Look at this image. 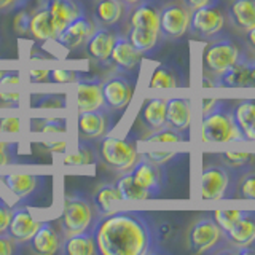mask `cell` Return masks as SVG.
Returning a JSON list of instances; mask_svg holds the SVG:
<instances>
[{"mask_svg":"<svg viewBox=\"0 0 255 255\" xmlns=\"http://www.w3.org/2000/svg\"><path fill=\"white\" fill-rule=\"evenodd\" d=\"M94 238L102 255H145L155 244V228L143 212L115 211L98 219Z\"/></svg>","mask_w":255,"mask_h":255,"instance_id":"1","label":"cell"},{"mask_svg":"<svg viewBox=\"0 0 255 255\" xmlns=\"http://www.w3.org/2000/svg\"><path fill=\"white\" fill-rule=\"evenodd\" d=\"M199 135L204 143L244 142V137L231 117V107L225 101H217L209 112L203 114Z\"/></svg>","mask_w":255,"mask_h":255,"instance_id":"2","label":"cell"},{"mask_svg":"<svg viewBox=\"0 0 255 255\" xmlns=\"http://www.w3.org/2000/svg\"><path fill=\"white\" fill-rule=\"evenodd\" d=\"M99 158L118 172L131 171L139 159L137 142L134 139V134H128L126 137L106 134L99 142Z\"/></svg>","mask_w":255,"mask_h":255,"instance_id":"3","label":"cell"},{"mask_svg":"<svg viewBox=\"0 0 255 255\" xmlns=\"http://www.w3.org/2000/svg\"><path fill=\"white\" fill-rule=\"evenodd\" d=\"M98 209L83 196H67L64 199V207L61 214V228L64 235H77L93 230L98 222Z\"/></svg>","mask_w":255,"mask_h":255,"instance_id":"4","label":"cell"},{"mask_svg":"<svg viewBox=\"0 0 255 255\" xmlns=\"http://www.w3.org/2000/svg\"><path fill=\"white\" fill-rule=\"evenodd\" d=\"M241 59V51L238 45L230 38H220L204 46L201 54V64L204 74L212 78L219 77L225 70Z\"/></svg>","mask_w":255,"mask_h":255,"instance_id":"5","label":"cell"},{"mask_svg":"<svg viewBox=\"0 0 255 255\" xmlns=\"http://www.w3.org/2000/svg\"><path fill=\"white\" fill-rule=\"evenodd\" d=\"M134 91V80H131L125 72H117V74L109 75V78L102 82V96L106 109L110 112L125 110L131 104Z\"/></svg>","mask_w":255,"mask_h":255,"instance_id":"6","label":"cell"},{"mask_svg":"<svg viewBox=\"0 0 255 255\" xmlns=\"http://www.w3.org/2000/svg\"><path fill=\"white\" fill-rule=\"evenodd\" d=\"M222 239V230L212 217H201L188 231V247L195 254L211 252Z\"/></svg>","mask_w":255,"mask_h":255,"instance_id":"7","label":"cell"},{"mask_svg":"<svg viewBox=\"0 0 255 255\" xmlns=\"http://www.w3.org/2000/svg\"><path fill=\"white\" fill-rule=\"evenodd\" d=\"M190 10L185 5L171 3L159 10V35L164 38H180L190 26Z\"/></svg>","mask_w":255,"mask_h":255,"instance_id":"8","label":"cell"},{"mask_svg":"<svg viewBox=\"0 0 255 255\" xmlns=\"http://www.w3.org/2000/svg\"><path fill=\"white\" fill-rule=\"evenodd\" d=\"M230 185V174L225 167L211 164L204 167L199 175V198L214 201L225 196Z\"/></svg>","mask_w":255,"mask_h":255,"instance_id":"9","label":"cell"},{"mask_svg":"<svg viewBox=\"0 0 255 255\" xmlns=\"http://www.w3.org/2000/svg\"><path fill=\"white\" fill-rule=\"evenodd\" d=\"M225 26V16L214 5H206L191 11L190 26L191 32L201 37H212L217 35Z\"/></svg>","mask_w":255,"mask_h":255,"instance_id":"10","label":"cell"},{"mask_svg":"<svg viewBox=\"0 0 255 255\" xmlns=\"http://www.w3.org/2000/svg\"><path fill=\"white\" fill-rule=\"evenodd\" d=\"M40 223L42 222H38L27 207L16 206L11 211V219H10V225H8L6 233L10 235L16 243L26 244L30 241L32 236L35 235Z\"/></svg>","mask_w":255,"mask_h":255,"instance_id":"11","label":"cell"},{"mask_svg":"<svg viewBox=\"0 0 255 255\" xmlns=\"http://www.w3.org/2000/svg\"><path fill=\"white\" fill-rule=\"evenodd\" d=\"M117 37H118V32H115L114 29L104 27V26L96 27L94 32L90 35V38H88V42L85 43L88 56L101 64L110 62V54H112V50H114Z\"/></svg>","mask_w":255,"mask_h":255,"instance_id":"12","label":"cell"},{"mask_svg":"<svg viewBox=\"0 0 255 255\" xmlns=\"http://www.w3.org/2000/svg\"><path fill=\"white\" fill-rule=\"evenodd\" d=\"M43 6L50 13L58 35L66 30V27L72 21H75L77 18L85 14L82 5L77 0H46Z\"/></svg>","mask_w":255,"mask_h":255,"instance_id":"13","label":"cell"},{"mask_svg":"<svg viewBox=\"0 0 255 255\" xmlns=\"http://www.w3.org/2000/svg\"><path fill=\"white\" fill-rule=\"evenodd\" d=\"M142 61V53L135 48L126 35L118 34L114 50L110 54V62L118 69V72H125V74H131L132 70L139 67Z\"/></svg>","mask_w":255,"mask_h":255,"instance_id":"14","label":"cell"},{"mask_svg":"<svg viewBox=\"0 0 255 255\" xmlns=\"http://www.w3.org/2000/svg\"><path fill=\"white\" fill-rule=\"evenodd\" d=\"M109 114L110 110L101 109V110H93V112H80L78 114V132L85 139H101L104 137L109 129Z\"/></svg>","mask_w":255,"mask_h":255,"instance_id":"15","label":"cell"},{"mask_svg":"<svg viewBox=\"0 0 255 255\" xmlns=\"http://www.w3.org/2000/svg\"><path fill=\"white\" fill-rule=\"evenodd\" d=\"M106 109L102 96L101 80H82L77 82V110L80 112H93Z\"/></svg>","mask_w":255,"mask_h":255,"instance_id":"16","label":"cell"},{"mask_svg":"<svg viewBox=\"0 0 255 255\" xmlns=\"http://www.w3.org/2000/svg\"><path fill=\"white\" fill-rule=\"evenodd\" d=\"M94 29H96L94 24L83 14L75 21H72L66 27V30L58 35L56 42L61 46L67 48V50H77V48L83 46L88 42V38L94 32Z\"/></svg>","mask_w":255,"mask_h":255,"instance_id":"17","label":"cell"},{"mask_svg":"<svg viewBox=\"0 0 255 255\" xmlns=\"http://www.w3.org/2000/svg\"><path fill=\"white\" fill-rule=\"evenodd\" d=\"M30 249L38 255H54L61 252V236L59 231L51 222H42L35 235L29 241Z\"/></svg>","mask_w":255,"mask_h":255,"instance_id":"18","label":"cell"},{"mask_svg":"<svg viewBox=\"0 0 255 255\" xmlns=\"http://www.w3.org/2000/svg\"><path fill=\"white\" fill-rule=\"evenodd\" d=\"M166 125L182 134L188 132L191 125V102L188 98H171L166 106Z\"/></svg>","mask_w":255,"mask_h":255,"instance_id":"19","label":"cell"},{"mask_svg":"<svg viewBox=\"0 0 255 255\" xmlns=\"http://www.w3.org/2000/svg\"><path fill=\"white\" fill-rule=\"evenodd\" d=\"M231 117L244 137V142H251L255 145V99L239 101L231 109Z\"/></svg>","mask_w":255,"mask_h":255,"instance_id":"20","label":"cell"},{"mask_svg":"<svg viewBox=\"0 0 255 255\" xmlns=\"http://www.w3.org/2000/svg\"><path fill=\"white\" fill-rule=\"evenodd\" d=\"M129 172L132 174L134 180L137 182L140 187L148 190L155 198L159 195V191H161V180H163L159 166L140 158L135 161V164L132 166V169Z\"/></svg>","mask_w":255,"mask_h":255,"instance_id":"21","label":"cell"},{"mask_svg":"<svg viewBox=\"0 0 255 255\" xmlns=\"http://www.w3.org/2000/svg\"><path fill=\"white\" fill-rule=\"evenodd\" d=\"M225 238L230 244L239 249L251 247L255 243V212H247L233 227L225 231Z\"/></svg>","mask_w":255,"mask_h":255,"instance_id":"22","label":"cell"},{"mask_svg":"<svg viewBox=\"0 0 255 255\" xmlns=\"http://www.w3.org/2000/svg\"><path fill=\"white\" fill-rule=\"evenodd\" d=\"M40 182H42V177L24 172H11L5 174L2 177V183L5 185V188L18 199L29 198L38 188Z\"/></svg>","mask_w":255,"mask_h":255,"instance_id":"23","label":"cell"},{"mask_svg":"<svg viewBox=\"0 0 255 255\" xmlns=\"http://www.w3.org/2000/svg\"><path fill=\"white\" fill-rule=\"evenodd\" d=\"M61 252L64 255H94L98 252L94 238V228L83 231V233L69 235L62 241Z\"/></svg>","mask_w":255,"mask_h":255,"instance_id":"24","label":"cell"},{"mask_svg":"<svg viewBox=\"0 0 255 255\" xmlns=\"http://www.w3.org/2000/svg\"><path fill=\"white\" fill-rule=\"evenodd\" d=\"M29 34L35 40H38V42H43V43L56 42L58 32H56V29L53 26V21H51V16L45 6L38 8L34 14H30Z\"/></svg>","mask_w":255,"mask_h":255,"instance_id":"25","label":"cell"},{"mask_svg":"<svg viewBox=\"0 0 255 255\" xmlns=\"http://www.w3.org/2000/svg\"><path fill=\"white\" fill-rule=\"evenodd\" d=\"M126 10L122 0H98L94 5V18L104 27H114L122 22Z\"/></svg>","mask_w":255,"mask_h":255,"instance_id":"26","label":"cell"},{"mask_svg":"<svg viewBox=\"0 0 255 255\" xmlns=\"http://www.w3.org/2000/svg\"><path fill=\"white\" fill-rule=\"evenodd\" d=\"M129 27H140L159 32V10L150 2H140L132 6L129 14Z\"/></svg>","mask_w":255,"mask_h":255,"instance_id":"27","label":"cell"},{"mask_svg":"<svg viewBox=\"0 0 255 255\" xmlns=\"http://www.w3.org/2000/svg\"><path fill=\"white\" fill-rule=\"evenodd\" d=\"M166 106H167V99L164 98L147 99L140 109L142 123L151 131L166 126Z\"/></svg>","mask_w":255,"mask_h":255,"instance_id":"28","label":"cell"},{"mask_svg":"<svg viewBox=\"0 0 255 255\" xmlns=\"http://www.w3.org/2000/svg\"><path fill=\"white\" fill-rule=\"evenodd\" d=\"M231 21L243 30L255 27V0H235L231 3Z\"/></svg>","mask_w":255,"mask_h":255,"instance_id":"29","label":"cell"},{"mask_svg":"<svg viewBox=\"0 0 255 255\" xmlns=\"http://www.w3.org/2000/svg\"><path fill=\"white\" fill-rule=\"evenodd\" d=\"M117 188H118L120 193H122V198L126 199V201H137V199H151V198H155L148 190L140 187L139 183L134 180L132 174L129 171L125 172L122 177L118 179Z\"/></svg>","mask_w":255,"mask_h":255,"instance_id":"30","label":"cell"},{"mask_svg":"<svg viewBox=\"0 0 255 255\" xmlns=\"http://www.w3.org/2000/svg\"><path fill=\"white\" fill-rule=\"evenodd\" d=\"M126 37L143 54V53H148L156 48L158 40H159V32L140 29V27H129Z\"/></svg>","mask_w":255,"mask_h":255,"instance_id":"31","label":"cell"},{"mask_svg":"<svg viewBox=\"0 0 255 255\" xmlns=\"http://www.w3.org/2000/svg\"><path fill=\"white\" fill-rule=\"evenodd\" d=\"M115 201H123V198L117 185H112V183H104V185L98 188L94 195V206L98 212L102 215L112 212V204Z\"/></svg>","mask_w":255,"mask_h":255,"instance_id":"32","label":"cell"},{"mask_svg":"<svg viewBox=\"0 0 255 255\" xmlns=\"http://www.w3.org/2000/svg\"><path fill=\"white\" fill-rule=\"evenodd\" d=\"M98 161V150L91 147L86 140H80L75 153L64 155V166H91Z\"/></svg>","mask_w":255,"mask_h":255,"instance_id":"33","label":"cell"},{"mask_svg":"<svg viewBox=\"0 0 255 255\" xmlns=\"http://www.w3.org/2000/svg\"><path fill=\"white\" fill-rule=\"evenodd\" d=\"M177 86H179L177 77H175V74L167 66H158L151 72L148 80L150 90H172V88Z\"/></svg>","mask_w":255,"mask_h":255,"instance_id":"34","label":"cell"},{"mask_svg":"<svg viewBox=\"0 0 255 255\" xmlns=\"http://www.w3.org/2000/svg\"><path fill=\"white\" fill-rule=\"evenodd\" d=\"M30 131H35L40 134H64L67 131V123L64 118H42V120H32Z\"/></svg>","mask_w":255,"mask_h":255,"instance_id":"35","label":"cell"},{"mask_svg":"<svg viewBox=\"0 0 255 255\" xmlns=\"http://www.w3.org/2000/svg\"><path fill=\"white\" fill-rule=\"evenodd\" d=\"M143 140L150 143H177V142L187 140V135L172 129L171 126L166 125L163 128H159V129H155L151 134H148Z\"/></svg>","mask_w":255,"mask_h":255,"instance_id":"36","label":"cell"},{"mask_svg":"<svg viewBox=\"0 0 255 255\" xmlns=\"http://www.w3.org/2000/svg\"><path fill=\"white\" fill-rule=\"evenodd\" d=\"M30 107L32 109H66L67 107V98L66 94H40L34 96L30 99Z\"/></svg>","mask_w":255,"mask_h":255,"instance_id":"37","label":"cell"},{"mask_svg":"<svg viewBox=\"0 0 255 255\" xmlns=\"http://www.w3.org/2000/svg\"><path fill=\"white\" fill-rule=\"evenodd\" d=\"M220 158L225 166L233 167V169H241L243 166L249 164L252 153L246 150H225V151H222Z\"/></svg>","mask_w":255,"mask_h":255,"instance_id":"38","label":"cell"},{"mask_svg":"<svg viewBox=\"0 0 255 255\" xmlns=\"http://www.w3.org/2000/svg\"><path fill=\"white\" fill-rule=\"evenodd\" d=\"M247 212L249 211H215L214 220L217 222L220 230L225 233V231L233 227L239 219H243Z\"/></svg>","mask_w":255,"mask_h":255,"instance_id":"39","label":"cell"},{"mask_svg":"<svg viewBox=\"0 0 255 255\" xmlns=\"http://www.w3.org/2000/svg\"><path fill=\"white\" fill-rule=\"evenodd\" d=\"M175 155H177V151L174 150H147L142 153V158L156 166H161L167 161H171Z\"/></svg>","mask_w":255,"mask_h":255,"instance_id":"40","label":"cell"},{"mask_svg":"<svg viewBox=\"0 0 255 255\" xmlns=\"http://www.w3.org/2000/svg\"><path fill=\"white\" fill-rule=\"evenodd\" d=\"M82 74L77 70H66V69H53L50 70V82L53 83H77Z\"/></svg>","mask_w":255,"mask_h":255,"instance_id":"41","label":"cell"},{"mask_svg":"<svg viewBox=\"0 0 255 255\" xmlns=\"http://www.w3.org/2000/svg\"><path fill=\"white\" fill-rule=\"evenodd\" d=\"M238 195L243 199H251V201H255V172L247 174L246 177L239 183L238 188Z\"/></svg>","mask_w":255,"mask_h":255,"instance_id":"42","label":"cell"},{"mask_svg":"<svg viewBox=\"0 0 255 255\" xmlns=\"http://www.w3.org/2000/svg\"><path fill=\"white\" fill-rule=\"evenodd\" d=\"M22 131V122L18 117H5L0 120V132L2 134H16Z\"/></svg>","mask_w":255,"mask_h":255,"instance_id":"43","label":"cell"},{"mask_svg":"<svg viewBox=\"0 0 255 255\" xmlns=\"http://www.w3.org/2000/svg\"><path fill=\"white\" fill-rule=\"evenodd\" d=\"M21 244L16 243L8 233H0V255H13L19 252Z\"/></svg>","mask_w":255,"mask_h":255,"instance_id":"44","label":"cell"},{"mask_svg":"<svg viewBox=\"0 0 255 255\" xmlns=\"http://www.w3.org/2000/svg\"><path fill=\"white\" fill-rule=\"evenodd\" d=\"M29 22H30V14L27 11H18L13 18V29L16 30V34L26 35L29 34Z\"/></svg>","mask_w":255,"mask_h":255,"instance_id":"45","label":"cell"},{"mask_svg":"<svg viewBox=\"0 0 255 255\" xmlns=\"http://www.w3.org/2000/svg\"><path fill=\"white\" fill-rule=\"evenodd\" d=\"M0 107H21V94L16 91H0Z\"/></svg>","mask_w":255,"mask_h":255,"instance_id":"46","label":"cell"},{"mask_svg":"<svg viewBox=\"0 0 255 255\" xmlns=\"http://www.w3.org/2000/svg\"><path fill=\"white\" fill-rule=\"evenodd\" d=\"M16 145L11 142H2L0 140V166H6L14 161Z\"/></svg>","mask_w":255,"mask_h":255,"instance_id":"47","label":"cell"},{"mask_svg":"<svg viewBox=\"0 0 255 255\" xmlns=\"http://www.w3.org/2000/svg\"><path fill=\"white\" fill-rule=\"evenodd\" d=\"M11 207L8 206L5 199L0 198V233H6L8 225H10V219H11Z\"/></svg>","mask_w":255,"mask_h":255,"instance_id":"48","label":"cell"},{"mask_svg":"<svg viewBox=\"0 0 255 255\" xmlns=\"http://www.w3.org/2000/svg\"><path fill=\"white\" fill-rule=\"evenodd\" d=\"M0 85H11V86H18L21 85V74L16 70H5L2 78H0Z\"/></svg>","mask_w":255,"mask_h":255,"instance_id":"49","label":"cell"},{"mask_svg":"<svg viewBox=\"0 0 255 255\" xmlns=\"http://www.w3.org/2000/svg\"><path fill=\"white\" fill-rule=\"evenodd\" d=\"M46 151L50 153H66L67 148V142L66 140H53V142H46V143H40Z\"/></svg>","mask_w":255,"mask_h":255,"instance_id":"50","label":"cell"},{"mask_svg":"<svg viewBox=\"0 0 255 255\" xmlns=\"http://www.w3.org/2000/svg\"><path fill=\"white\" fill-rule=\"evenodd\" d=\"M27 2L29 0H0V13L18 10V8L24 6Z\"/></svg>","mask_w":255,"mask_h":255,"instance_id":"51","label":"cell"},{"mask_svg":"<svg viewBox=\"0 0 255 255\" xmlns=\"http://www.w3.org/2000/svg\"><path fill=\"white\" fill-rule=\"evenodd\" d=\"M29 82L32 83L50 82V70H29Z\"/></svg>","mask_w":255,"mask_h":255,"instance_id":"52","label":"cell"},{"mask_svg":"<svg viewBox=\"0 0 255 255\" xmlns=\"http://www.w3.org/2000/svg\"><path fill=\"white\" fill-rule=\"evenodd\" d=\"M217 0H183V5H185L190 11L196 10V8H201L206 5H214Z\"/></svg>","mask_w":255,"mask_h":255,"instance_id":"53","label":"cell"},{"mask_svg":"<svg viewBox=\"0 0 255 255\" xmlns=\"http://www.w3.org/2000/svg\"><path fill=\"white\" fill-rule=\"evenodd\" d=\"M217 101L219 99H215V98H204L203 101H201V112L203 114H206V112H209L215 104H217Z\"/></svg>","mask_w":255,"mask_h":255,"instance_id":"54","label":"cell"},{"mask_svg":"<svg viewBox=\"0 0 255 255\" xmlns=\"http://www.w3.org/2000/svg\"><path fill=\"white\" fill-rule=\"evenodd\" d=\"M247 42H249L251 46L255 50V27L251 29V30H247Z\"/></svg>","mask_w":255,"mask_h":255,"instance_id":"55","label":"cell"},{"mask_svg":"<svg viewBox=\"0 0 255 255\" xmlns=\"http://www.w3.org/2000/svg\"><path fill=\"white\" fill-rule=\"evenodd\" d=\"M122 2L126 5V8H132L135 5H139L140 2H143V0H122Z\"/></svg>","mask_w":255,"mask_h":255,"instance_id":"56","label":"cell"},{"mask_svg":"<svg viewBox=\"0 0 255 255\" xmlns=\"http://www.w3.org/2000/svg\"><path fill=\"white\" fill-rule=\"evenodd\" d=\"M251 88H255V62L252 61V70H251Z\"/></svg>","mask_w":255,"mask_h":255,"instance_id":"57","label":"cell"},{"mask_svg":"<svg viewBox=\"0 0 255 255\" xmlns=\"http://www.w3.org/2000/svg\"><path fill=\"white\" fill-rule=\"evenodd\" d=\"M3 72H5V70H0V78H2V75H3Z\"/></svg>","mask_w":255,"mask_h":255,"instance_id":"58","label":"cell"},{"mask_svg":"<svg viewBox=\"0 0 255 255\" xmlns=\"http://www.w3.org/2000/svg\"><path fill=\"white\" fill-rule=\"evenodd\" d=\"M0 198H2V196H0Z\"/></svg>","mask_w":255,"mask_h":255,"instance_id":"59","label":"cell"}]
</instances>
